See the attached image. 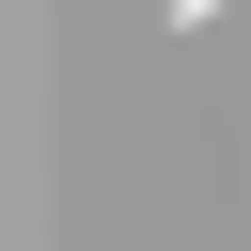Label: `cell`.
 I'll use <instances>...</instances> for the list:
<instances>
[{"label":"cell","mask_w":251,"mask_h":251,"mask_svg":"<svg viewBox=\"0 0 251 251\" xmlns=\"http://www.w3.org/2000/svg\"><path fill=\"white\" fill-rule=\"evenodd\" d=\"M204 16H235V0H173V31H204Z\"/></svg>","instance_id":"1"}]
</instances>
